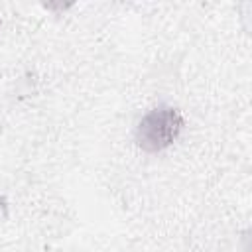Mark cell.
Returning <instances> with one entry per match:
<instances>
[{
  "label": "cell",
  "mask_w": 252,
  "mask_h": 252,
  "mask_svg": "<svg viewBox=\"0 0 252 252\" xmlns=\"http://www.w3.org/2000/svg\"><path fill=\"white\" fill-rule=\"evenodd\" d=\"M185 126L183 114L169 104H159L152 110H148L134 132L136 144L150 154L161 152L165 148H169L181 134Z\"/></svg>",
  "instance_id": "6da1fadb"
}]
</instances>
